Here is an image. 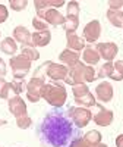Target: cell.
Wrapping results in <instances>:
<instances>
[{
  "instance_id": "cell-1",
  "label": "cell",
  "mask_w": 123,
  "mask_h": 147,
  "mask_svg": "<svg viewBox=\"0 0 123 147\" xmlns=\"http://www.w3.org/2000/svg\"><path fill=\"white\" fill-rule=\"evenodd\" d=\"M73 125L61 113H48L40 127L43 141L51 147H65L73 137Z\"/></svg>"
},
{
  "instance_id": "cell-2",
  "label": "cell",
  "mask_w": 123,
  "mask_h": 147,
  "mask_svg": "<svg viewBox=\"0 0 123 147\" xmlns=\"http://www.w3.org/2000/svg\"><path fill=\"white\" fill-rule=\"evenodd\" d=\"M95 71L92 66H87L82 62H78L75 66L69 68L68 77L65 78V82L69 85H78V84H85V82H92L95 81Z\"/></svg>"
},
{
  "instance_id": "cell-3",
  "label": "cell",
  "mask_w": 123,
  "mask_h": 147,
  "mask_svg": "<svg viewBox=\"0 0 123 147\" xmlns=\"http://www.w3.org/2000/svg\"><path fill=\"white\" fill-rule=\"evenodd\" d=\"M9 110L16 118V125L21 129H27L31 127L32 121L27 113V105L19 96H13L9 99Z\"/></svg>"
},
{
  "instance_id": "cell-4",
  "label": "cell",
  "mask_w": 123,
  "mask_h": 147,
  "mask_svg": "<svg viewBox=\"0 0 123 147\" xmlns=\"http://www.w3.org/2000/svg\"><path fill=\"white\" fill-rule=\"evenodd\" d=\"M43 99L53 107H61L68 99L66 88L56 82H48V84L45 82L44 90H43Z\"/></svg>"
},
{
  "instance_id": "cell-5",
  "label": "cell",
  "mask_w": 123,
  "mask_h": 147,
  "mask_svg": "<svg viewBox=\"0 0 123 147\" xmlns=\"http://www.w3.org/2000/svg\"><path fill=\"white\" fill-rule=\"evenodd\" d=\"M68 72H69V68L65 65H59L54 62H44L35 71L34 77H43V74H45L53 81H61V80L65 81V78L68 77Z\"/></svg>"
},
{
  "instance_id": "cell-6",
  "label": "cell",
  "mask_w": 123,
  "mask_h": 147,
  "mask_svg": "<svg viewBox=\"0 0 123 147\" xmlns=\"http://www.w3.org/2000/svg\"><path fill=\"white\" fill-rule=\"evenodd\" d=\"M79 25V3L78 2H69L66 6V16L63 28L66 30V34L75 32Z\"/></svg>"
},
{
  "instance_id": "cell-7",
  "label": "cell",
  "mask_w": 123,
  "mask_h": 147,
  "mask_svg": "<svg viewBox=\"0 0 123 147\" xmlns=\"http://www.w3.org/2000/svg\"><path fill=\"white\" fill-rule=\"evenodd\" d=\"M73 91V99L75 102L84 107H92L95 106V97L91 94V91L88 90V87L85 84H78V85H73L72 87Z\"/></svg>"
},
{
  "instance_id": "cell-8",
  "label": "cell",
  "mask_w": 123,
  "mask_h": 147,
  "mask_svg": "<svg viewBox=\"0 0 123 147\" xmlns=\"http://www.w3.org/2000/svg\"><path fill=\"white\" fill-rule=\"evenodd\" d=\"M10 68H12V74H13L15 80H23V77L27 75L31 69V60H28L27 57H23L22 55L18 56H12L10 62H9Z\"/></svg>"
},
{
  "instance_id": "cell-9",
  "label": "cell",
  "mask_w": 123,
  "mask_h": 147,
  "mask_svg": "<svg viewBox=\"0 0 123 147\" xmlns=\"http://www.w3.org/2000/svg\"><path fill=\"white\" fill-rule=\"evenodd\" d=\"M45 85L44 77H32L27 84V97L31 103H37L43 97V90Z\"/></svg>"
},
{
  "instance_id": "cell-10",
  "label": "cell",
  "mask_w": 123,
  "mask_h": 147,
  "mask_svg": "<svg viewBox=\"0 0 123 147\" xmlns=\"http://www.w3.org/2000/svg\"><path fill=\"white\" fill-rule=\"evenodd\" d=\"M68 116L72 119V122L78 128H84L90 124V121L92 119V113L87 107H69Z\"/></svg>"
},
{
  "instance_id": "cell-11",
  "label": "cell",
  "mask_w": 123,
  "mask_h": 147,
  "mask_svg": "<svg viewBox=\"0 0 123 147\" xmlns=\"http://www.w3.org/2000/svg\"><path fill=\"white\" fill-rule=\"evenodd\" d=\"M37 16L44 19L48 25H53V27H59V25H63V24H65V16L61 15L57 9H54V7L44 10L43 13L37 15Z\"/></svg>"
},
{
  "instance_id": "cell-12",
  "label": "cell",
  "mask_w": 123,
  "mask_h": 147,
  "mask_svg": "<svg viewBox=\"0 0 123 147\" xmlns=\"http://www.w3.org/2000/svg\"><path fill=\"white\" fill-rule=\"evenodd\" d=\"M101 34V24L97 19L88 22L84 28V40L88 43H94L98 40V37Z\"/></svg>"
},
{
  "instance_id": "cell-13",
  "label": "cell",
  "mask_w": 123,
  "mask_h": 147,
  "mask_svg": "<svg viewBox=\"0 0 123 147\" xmlns=\"http://www.w3.org/2000/svg\"><path fill=\"white\" fill-rule=\"evenodd\" d=\"M97 50L100 53V57H103L106 62H112L119 52V47L114 43H98Z\"/></svg>"
},
{
  "instance_id": "cell-14",
  "label": "cell",
  "mask_w": 123,
  "mask_h": 147,
  "mask_svg": "<svg viewBox=\"0 0 123 147\" xmlns=\"http://www.w3.org/2000/svg\"><path fill=\"white\" fill-rule=\"evenodd\" d=\"M95 96H97V99L100 100V102H110L113 99V87H112V84L104 81L101 84H98L97 85V88H95Z\"/></svg>"
},
{
  "instance_id": "cell-15",
  "label": "cell",
  "mask_w": 123,
  "mask_h": 147,
  "mask_svg": "<svg viewBox=\"0 0 123 147\" xmlns=\"http://www.w3.org/2000/svg\"><path fill=\"white\" fill-rule=\"evenodd\" d=\"M13 40L22 43L23 46H32V34L25 27H15L13 28Z\"/></svg>"
},
{
  "instance_id": "cell-16",
  "label": "cell",
  "mask_w": 123,
  "mask_h": 147,
  "mask_svg": "<svg viewBox=\"0 0 123 147\" xmlns=\"http://www.w3.org/2000/svg\"><path fill=\"white\" fill-rule=\"evenodd\" d=\"M94 122L97 125H100V127H107L110 125L113 122V112L112 110H108V109H104V107H100V110L92 116Z\"/></svg>"
},
{
  "instance_id": "cell-17",
  "label": "cell",
  "mask_w": 123,
  "mask_h": 147,
  "mask_svg": "<svg viewBox=\"0 0 123 147\" xmlns=\"http://www.w3.org/2000/svg\"><path fill=\"white\" fill-rule=\"evenodd\" d=\"M65 2L63 0H35L34 2V6H35V10H37V15L43 13L44 10L47 9H51V7H60L63 6Z\"/></svg>"
},
{
  "instance_id": "cell-18",
  "label": "cell",
  "mask_w": 123,
  "mask_h": 147,
  "mask_svg": "<svg viewBox=\"0 0 123 147\" xmlns=\"http://www.w3.org/2000/svg\"><path fill=\"white\" fill-rule=\"evenodd\" d=\"M66 46L69 50L81 52L85 49V41H84V38L78 37L75 32H69V34H66Z\"/></svg>"
},
{
  "instance_id": "cell-19",
  "label": "cell",
  "mask_w": 123,
  "mask_h": 147,
  "mask_svg": "<svg viewBox=\"0 0 123 147\" xmlns=\"http://www.w3.org/2000/svg\"><path fill=\"white\" fill-rule=\"evenodd\" d=\"M79 57H81V55H79L78 52L69 50V49H65V50L59 55L60 62H63V63H65V65H68L69 68L75 66V65L79 62Z\"/></svg>"
},
{
  "instance_id": "cell-20",
  "label": "cell",
  "mask_w": 123,
  "mask_h": 147,
  "mask_svg": "<svg viewBox=\"0 0 123 147\" xmlns=\"http://www.w3.org/2000/svg\"><path fill=\"white\" fill-rule=\"evenodd\" d=\"M51 40V32L50 31H35L32 34V46L35 47H44L50 43Z\"/></svg>"
},
{
  "instance_id": "cell-21",
  "label": "cell",
  "mask_w": 123,
  "mask_h": 147,
  "mask_svg": "<svg viewBox=\"0 0 123 147\" xmlns=\"http://www.w3.org/2000/svg\"><path fill=\"white\" fill-rule=\"evenodd\" d=\"M82 59H84V62L88 63V65L98 63V60H100V53H98L97 47H92V46L85 47L84 53H82Z\"/></svg>"
},
{
  "instance_id": "cell-22",
  "label": "cell",
  "mask_w": 123,
  "mask_h": 147,
  "mask_svg": "<svg viewBox=\"0 0 123 147\" xmlns=\"http://www.w3.org/2000/svg\"><path fill=\"white\" fill-rule=\"evenodd\" d=\"M107 19L110 24L117 28L123 27V10H116V9H108L107 10Z\"/></svg>"
},
{
  "instance_id": "cell-23",
  "label": "cell",
  "mask_w": 123,
  "mask_h": 147,
  "mask_svg": "<svg viewBox=\"0 0 123 147\" xmlns=\"http://www.w3.org/2000/svg\"><path fill=\"white\" fill-rule=\"evenodd\" d=\"M0 50H2L3 53L6 55H15L16 50H18V46L15 43V40L12 38V37H6V38L2 41V44H0Z\"/></svg>"
},
{
  "instance_id": "cell-24",
  "label": "cell",
  "mask_w": 123,
  "mask_h": 147,
  "mask_svg": "<svg viewBox=\"0 0 123 147\" xmlns=\"http://www.w3.org/2000/svg\"><path fill=\"white\" fill-rule=\"evenodd\" d=\"M23 57H27L28 60H38L40 59V53L37 52V49L34 46H22V53Z\"/></svg>"
},
{
  "instance_id": "cell-25",
  "label": "cell",
  "mask_w": 123,
  "mask_h": 147,
  "mask_svg": "<svg viewBox=\"0 0 123 147\" xmlns=\"http://www.w3.org/2000/svg\"><path fill=\"white\" fill-rule=\"evenodd\" d=\"M110 78L114 81H122L123 80V60H117L113 63V71Z\"/></svg>"
},
{
  "instance_id": "cell-26",
  "label": "cell",
  "mask_w": 123,
  "mask_h": 147,
  "mask_svg": "<svg viewBox=\"0 0 123 147\" xmlns=\"http://www.w3.org/2000/svg\"><path fill=\"white\" fill-rule=\"evenodd\" d=\"M84 138L87 140L91 146H97V144L101 143V134L98 131H95V129H91V131H88L87 134H85Z\"/></svg>"
},
{
  "instance_id": "cell-27",
  "label": "cell",
  "mask_w": 123,
  "mask_h": 147,
  "mask_svg": "<svg viewBox=\"0 0 123 147\" xmlns=\"http://www.w3.org/2000/svg\"><path fill=\"white\" fill-rule=\"evenodd\" d=\"M10 91H12L10 82H7L3 77H0V99H9Z\"/></svg>"
},
{
  "instance_id": "cell-28",
  "label": "cell",
  "mask_w": 123,
  "mask_h": 147,
  "mask_svg": "<svg viewBox=\"0 0 123 147\" xmlns=\"http://www.w3.org/2000/svg\"><path fill=\"white\" fill-rule=\"evenodd\" d=\"M112 71H113V63L112 62H106L100 71H98V77L97 78H106V77H110L112 75Z\"/></svg>"
},
{
  "instance_id": "cell-29",
  "label": "cell",
  "mask_w": 123,
  "mask_h": 147,
  "mask_svg": "<svg viewBox=\"0 0 123 147\" xmlns=\"http://www.w3.org/2000/svg\"><path fill=\"white\" fill-rule=\"evenodd\" d=\"M32 25H34V28H35L37 31H47V30H48V24H47L44 19L38 18V16H35V18L32 19Z\"/></svg>"
},
{
  "instance_id": "cell-30",
  "label": "cell",
  "mask_w": 123,
  "mask_h": 147,
  "mask_svg": "<svg viewBox=\"0 0 123 147\" xmlns=\"http://www.w3.org/2000/svg\"><path fill=\"white\" fill-rule=\"evenodd\" d=\"M9 5H10V7L13 9V10H23L27 6H28V2L27 0H10L9 2Z\"/></svg>"
},
{
  "instance_id": "cell-31",
  "label": "cell",
  "mask_w": 123,
  "mask_h": 147,
  "mask_svg": "<svg viewBox=\"0 0 123 147\" xmlns=\"http://www.w3.org/2000/svg\"><path fill=\"white\" fill-rule=\"evenodd\" d=\"M10 87H12V91L15 93V96H19L23 90V81L22 80H13L10 82Z\"/></svg>"
},
{
  "instance_id": "cell-32",
  "label": "cell",
  "mask_w": 123,
  "mask_h": 147,
  "mask_svg": "<svg viewBox=\"0 0 123 147\" xmlns=\"http://www.w3.org/2000/svg\"><path fill=\"white\" fill-rule=\"evenodd\" d=\"M69 147H94V146H91L84 137H79V138H76V140H73Z\"/></svg>"
},
{
  "instance_id": "cell-33",
  "label": "cell",
  "mask_w": 123,
  "mask_h": 147,
  "mask_svg": "<svg viewBox=\"0 0 123 147\" xmlns=\"http://www.w3.org/2000/svg\"><path fill=\"white\" fill-rule=\"evenodd\" d=\"M110 9H116V10H123V0H110L108 2Z\"/></svg>"
},
{
  "instance_id": "cell-34",
  "label": "cell",
  "mask_w": 123,
  "mask_h": 147,
  "mask_svg": "<svg viewBox=\"0 0 123 147\" xmlns=\"http://www.w3.org/2000/svg\"><path fill=\"white\" fill-rule=\"evenodd\" d=\"M7 16H9V13H7V9H6V6L0 5V24H3V22L7 19Z\"/></svg>"
},
{
  "instance_id": "cell-35",
  "label": "cell",
  "mask_w": 123,
  "mask_h": 147,
  "mask_svg": "<svg viewBox=\"0 0 123 147\" xmlns=\"http://www.w3.org/2000/svg\"><path fill=\"white\" fill-rule=\"evenodd\" d=\"M6 63H5V60L0 57V77H5L6 75Z\"/></svg>"
},
{
  "instance_id": "cell-36",
  "label": "cell",
  "mask_w": 123,
  "mask_h": 147,
  "mask_svg": "<svg viewBox=\"0 0 123 147\" xmlns=\"http://www.w3.org/2000/svg\"><path fill=\"white\" fill-rule=\"evenodd\" d=\"M116 146H117V147H123V134L116 138Z\"/></svg>"
},
{
  "instance_id": "cell-37",
  "label": "cell",
  "mask_w": 123,
  "mask_h": 147,
  "mask_svg": "<svg viewBox=\"0 0 123 147\" xmlns=\"http://www.w3.org/2000/svg\"><path fill=\"white\" fill-rule=\"evenodd\" d=\"M94 147H108L107 144H103V143H100V144H97V146H94Z\"/></svg>"
},
{
  "instance_id": "cell-38",
  "label": "cell",
  "mask_w": 123,
  "mask_h": 147,
  "mask_svg": "<svg viewBox=\"0 0 123 147\" xmlns=\"http://www.w3.org/2000/svg\"><path fill=\"white\" fill-rule=\"evenodd\" d=\"M5 124H7V122H6L5 119H0V127H2V125H5Z\"/></svg>"
}]
</instances>
